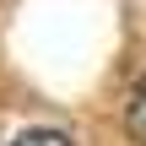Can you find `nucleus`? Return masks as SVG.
Segmentation results:
<instances>
[{"label": "nucleus", "instance_id": "1", "mask_svg": "<svg viewBox=\"0 0 146 146\" xmlns=\"http://www.w3.org/2000/svg\"><path fill=\"white\" fill-rule=\"evenodd\" d=\"M125 130H130V141L146 146V76H141V87L130 92V114H125Z\"/></svg>", "mask_w": 146, "mask_h": 146}, {"label": "nucleus", "instance_id": "2", "mask_svg": "<svg viewBox=\"0 0 146 146\" xmlns=\"http://www.w3.org/2000/svg\"><path fill=\"white\" fill-rule=\"evenodd\" d=\"M11 146H76V141H70L65 130H49V125H38V130H22Z\"/></svg>", "mask_w": 146, "mask_h": 146}]
</instances>
